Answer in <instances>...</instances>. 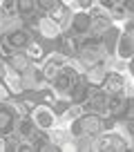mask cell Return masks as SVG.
Here are the masks:
<instances>
[{"label": "cell", "mask_w": 134, "mask_h": 152, "mask_svg": "<svg viewBox=\"0 0 134 152\" xmlns=\"http://www.w3.org/2000/svg\"><path fill=\"white\" fill-rule=\"evenodd\" d=\"M76 81H78V74L67 67V69H63V72H58V74H56L54 85H56L58 92H72V87L76 85Z\"/></svg>", "instance_id": "cell-1"}, {"label": "cell", "mask_w": 134, "mask_h": 152, "mask_svg": "<svg viewBox=\"0 0 134 152\" xmlns=\"http://www.w3.org/2000/svg\"><path fill=\"white\" fill-rule=\"evenodd\" d=\"M78 125H81L83 132H90V134H96L103 130V121L98 119V116H83L81 121H78Z\"/></svg>", "instance_id": "cell-2"}, {"label": "cell", "mask_w": 134, "mask_h": 152, "mask_svg": "<svg viewBox=\"0 0 134 152\" xmlns=\"http://www.w3.org/2000/svg\"><path fill=\"white\" fill-rule=\"evenodd\" d=\"M105 105H107V96L103 92H92L90 94L87 110H92V112H105Z\"/></svg>", "instance_id": "cell-3"}, {"label": "cell", "mask_w": 134, "mask_h": 152, "mask_svg": "<svg viewBox=\"0 0 134 152\" xmlns=\"http://www.w3.org/2000/svg\"><path fill=\"white\" fill-rule=\"evenodd\" d=\"M98 45L94 43V40H87L85 45H83V54H81V58H83V63H96V58H98Z\"/></svg>", "instance_id": "cell-4"}, {"label": "cell", "mask_w": 134, "mask_h": 152, "mask_svg": "<svg viewBox=\"0 0 134 152\" xmlns=\"http://www.w3.org/2000/svg\"><path fill=\"white\" fill-rule=\"evenodd\" d=\"M11 128H14V114H11V110L0 107V134L11 132Z\"/></svg>", "instance_id": "cell-5"}, {"label": "cell", "mask_w": 134, "mask_h": 152, "mask_svg": "<svg viewBox=\"0 0 134 152\" xmlns=\"http://www.w3.org/2000/svg\"><path fill=\"white\" fill-rule=\"evenodd\" d=\"M7 40H9L11 47H25L27 40H29V36H27V31H23V29H16V31H11L9 36H7Z\"/></svg>", "instance_id": "cell-6"}, {"label": "cell", "mask_w": 134, "mask_h": 152, "mask_svg": "<svg viewBox=\"0 0 134 152\" xmlns=\"http://www.w3.org/2000/svg\"><path fill=\"white\" fill-rule=\"evenodd\" d=\"M105 83H107V90L112 92V94H121L123 92V78H121V74H110L105 78Z\"/></svg>", "instance_id": "cell-7"}, {"label": "cell", "mask_w": 134, "mask_h": 152, "mask_svg": "<svg viewBox=\"0 0 134 152\" xmlns=\"http://www.w3.org/2000/svg\"><path fill=\"white\" fill-rule=\"evenodd\" d=\"M100 150H125V143L121 141V139H114V137H107L103 139V141L98 143Z\"/></svg>", "instance_id": "cell-8"}, {"label": "cell", "mask_w": 134, "mask_h": 152, "mask_svg": "<svg viewBox=\"0 0 134 152\" xmlns=\"http://www.w3.org/2000/svg\"><path fill=\"white\" fill-rule=\"evenodd\" d=\"M90 25H92L90 16H85V14H78L76 18H74V31L83 34V31H87V29H90Z\"/></svg>", "instance_id": "cell-9"}, {"label": "cell", "mask_w": 134, "mask_h": 152, "mask_svg": "<svg viewBox=\"0 0 134 152\" xmlns=\"http://www.w3.org/2000/svg\"><path fill=\"white\" fill-rule=\"evenodd\" d=\"M87 94H90V92H87V85H85V83H78V81H76V85L72 87V99H74V103L85 101Z\"/></svg>", "instance_id": "cell-10"}, {"label": "cell", "mask_w": 134, "mask_h": 152, "mask_svg": "<svg viewBox=\"0 0 134 152\" xmlns=\"http://www.w3.org/2000/svg\"><path fill=\"white\" fill-rule=\"evenodd\" d=\"M105 110H110L112 114H121V110H123V99H121L119 94H114L112 99H107V105Z\"/></svg>", "instance_id": "cell-11"}, {"label": "cell", "mask_w": 134, "mask_h": 152, "mask_svg": "<svg viewBox=\"0 0 134 152\" xmlns=\"http://www.w3.org/2000/svg\"><path fill=\"white\" fill-rule=\"evenodd\" d=\"M90 29H92V34H96V36H98V34H105L107 31V20L105 18H96L94 23L90 25Z\"/></svg>", "instance_id": "cell-12"}, {"label": "cell", "mask_w": 134, "mask_h": 152, "mask_svg": "<svg viewBox=\"0 0 134 152\" xmlns=\"http://www.w3.org/2000/svg\"><path fill=\"white\" fill-rule=\"evenodd\" d=\"M116 38H119V31H116V29H107V31H105V47H107V54L114 49Z\"/></svg>", "instance_id": "cell-13"}, {"label": "cell", "mask_w": 134, "mask_h": 152, "mask_svg": "<svg viewBox=\"0 0 134 152\" xmlns=\"http://www.w3.org/2000/svg\"><path fill=\"white\" fill-rule=\"evenodd\" d=\"M60 47H63V52H65V54H76L78 45H76L74 38H63V40H60Z\"/></svg>", "instance_id": "cell-14"}, {"label": "cell", "mask_w": 134, "mask_h": 152, "mask_svg": "<svg viewBox=\"0 0 134 152\" xmlns=\"http://www.w3.org/2000/svg\"><path fill=\"white\" fill-rule=\"evenodd\" d=\"M40 31H43L45 36L54 38V36H56V31H58V27L54 23H49V20H45V23H40Z\"/></svg>", "instance_id": "cell-15"}, {"label": "cell", "mask_w": 134, "mask_h": 152, "mask_svg": "<svg viewBox=\"0 0 134 152\" xmlns=\"http://www.w3.org/2000/svg\"><path fill=\"white\" fill-rule=\"evenodd\" d=\"M130 54H132V38H123L121 40V56L123 58H130Z\"/></svg>", "instance_id": "cell-16"}, {"label": "cell", "mask_w": 134, "mask_h": 152, "mask_svg": "<svg viewBox=\"0 0 134 152\" xmlns=\"http://www.w3.org/2000/svg\"><path fill=\"white\" fill-rule=\"evenodd\" d=\"M34 5H36L34 0H20V2H18V11L27 16V14H31V11H34Z\"/></svg>", "instance_id": "cell-17"}, {"label": "cell", "mask_w": 134, "mask_h": 152, "mask_svg": "<svg viewBox=\"0 0 134 152\" xmlns=\"http://www.w3.org/2000/svg\"><path fill=\"white\" fill-rule=\"evenodd\" d=\"M103 76H105V69L98 65V67H94V69L90 72V81L92 83H100V81H103Z\"/></svg>", "instance_id": "cell-18"}, {"label": "cell", "mask_w": 134, "mask_h": 152, "mask_svg": "<svg viewBox=\"0 0 134 152\" xmlns=\"http://www.w3.org/2000/svg\"><path fill=\"white\" fill-rule=\"evenodd\" d=\"M18 132H20V137H29V134L34 132V123L31 121H23L20 128H18Z\"/></svg>", "instance_id": "cell-19"}, {"label": "cell", "mask_w": 134, "mask_h": 152, "mask_svg": "<svg viewBox=\"0 0 134 152\" xmlns=\"http://www.w3.org/2000/svg\"><path fill=\"white\" fill-rule=\"evenodd\" d=\"M11 65H14L16 69H25V67L29 65V61H27V56H14L11 58Z\"/></svg>", "instance_id": "cell-20"}, {"label": "cell", "mask_w": 134, "mask_h": 152, "mask_svg": "<svg viewBox=\"0 0 134 152\" xmlns=\"http://www.w3.org/2000/svg\"><path fill=\"white\" fill-rule=\"evenodd\" d=\"M52 18H56V20H60V18H63V5H60V2H56V5H54V9H52Z\"/></svg>", "instance_id": "cell-21"}, {"label": "cell", "mask_w": 134, "mask_h": 152, "mask_svg": "<svg viewBox=\"0 0 134 152\" xmlns=\"http://www.w3.org/2000/svg\"><path fill=\"white\" fill-rule=\"evenodd\" d=\"M36 5H38L40 9H43V11H52L56 2H52V0H40V2H36Z\"/></svg>", "instance_id": "cell-22"}, {"label": "cell", "mask_w": 134, "mask_h": 152, "mask_svg": "<svg viewBox=\"0 0 134 152\" xmlns=\"http://www.w3.org/2000/svg\"><path fill=\"white\" fill-rule=\"evenodd\" d=\"M56 74H58V65L56 63H49V67H47V78H56Z\"/></svg>", "instance_id": "cell-23"}, {"label": "cell", "mask_w": 134, "mask_h": 152, "mask_svg": "<svg viewBox=\"0 0 134 152\" xmlns=\"http://www.w3.org/2000/svg\"><path fill=\"white\" fill-rule=\"evenodd\" d=\"M29 52H31V56H40V47H38V45H34Z\"/></svg>", "instance_id": "cell-24"}, {"label": "cell", "mask_w": 134, "mask_h": 152, "mask_svg": "<svg viewBox=\"0 0 134 152\" xmlns=\"http://www.w3.org/2000/svg\"><path fill=\"white\" fill-rule=\"evenodd\" d=\"M7 96H9V94H7V87L0 85V99H7Z\"/></svg>", "instance_id": "cell-25"}, {"label": "cell", "mask_w": 134, "mask_h": 152, "mask_svg": "<svg viewBox=\"0 0 134 152\" xmlns=\"http://www.w3.org/2000/svg\"><path fill=\"white\" fill-rule=\"evenodd\" d=\"M18 150H23V152H29V150H34V148H31V145H20Z\"/></svg>", "instance_id": "cell-26"}]
</instances>
